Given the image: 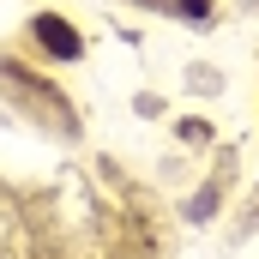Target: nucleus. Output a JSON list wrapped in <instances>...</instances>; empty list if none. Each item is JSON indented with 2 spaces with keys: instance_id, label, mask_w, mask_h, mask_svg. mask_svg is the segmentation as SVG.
<instances>
[{
  "instance_id": "nucleus-1",
  "label": "nucleus",
  "mask_w": 259,
  "mask_h": 259,
  "mask_svg": "<svg viewBox=\"0 0 259 259\" xmlns=\"http://www.w3.org/2000/svg\"><path fill=\"white\" fill-rule=\"evenodd\" d=\"M36 42H42V49H49L55 61H78V55H84L78 30H72L66 18H55V12H42V18H36Z\"/></svg>"
}]
</instances>
